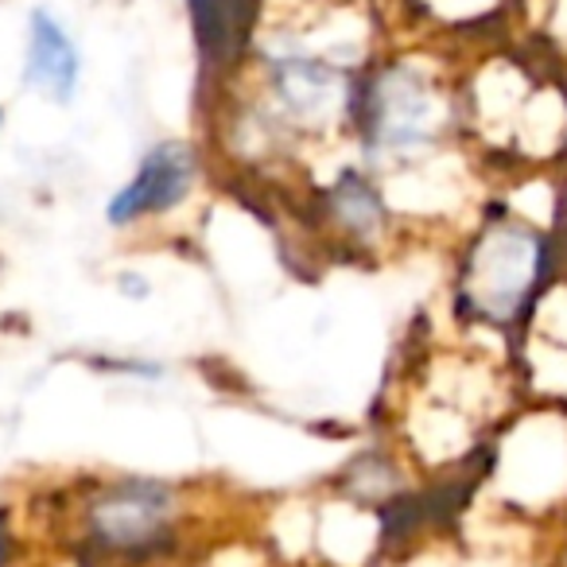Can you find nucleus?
I'll return each instance as SVG.
<instances>
[{"mask_svg": "<svg viewBox=\"0 0 567 567\" xmlns=\"http://www.w3.org/2000/svg\"><path fill=\"white\" fill-rule=\"evenodd\" d=\"M203 167V148L195 141L164 136V141L148 144L144 156L136 159L133 175L105 198V226L128 234V229L172 218L195 198Z\"/></svg>", "mask_w": 567, "mask_h": 567, "instance_id": "obj_5", "label": "nucleus"}, {"mask_svg": "<svg viewBox=\"0 0 567 567\" xmlns=\"http://www.w3.org/2000/svg\"><path fill=\"white\" fill-rule=\"evenodd\" d=\"M489 482L517 513H548L567 502V404L509 412L489 443Z\"/></svg>", "mask_w": 567, "mask_h": 567, "instance_id": "obj_4", "label": "nucleus"}, {"mask_svg": "<svg viewBox=\"0 0 567 567\" xmlns=\"http://www.w3.org/2000/svg\"><path fill=\"white\" fill-rule=\"evenodd\" d=\"M316 210L327 234L362 257L381 252L401 229V214L385 183L362 159H350L327 175V183L316 190Z\"/></svg>", "mask_w": 567, "mask_h": 567, "instance_id": "obj_6", "label": "nucleus"}, {"mask_svg": "<svg viewBox=\"0 0 567 567\" xmlns=\"http://www.w3.org/2000/svg\"><path fill=\"white\" fill-rule=\"evenodd\" d=\"M187 17L203 66L221 86L241 71L265 20V0H187Z\"/></svg>", "mask_w": 567, "mask_h": 567, "instance_id": "obj_8", "label": "nucleus"}, {"mask_svg": "<svg viewBox=\"0 0 567 567\" xmlns=\"http://www.w3.org/2000/svg\"><path fill=\"white\" fill-rule=\"evenodd\" d=\"M20 82L51 105H71L82 90V48L59 12L35 4L24 24Z\"/></svg>", "mask_w": 567, "mask_h": 567, "instance_id": "obj_7", "label": "nucleus"}, {"mask_svg": "<svg viewBox=\"0 0 567 567\" xmlns=\"http://www.w3.org/2000/svg\"><path fill=\"white\" fill-rule=\"evenodd\" d=\"M0 265H4V260H0Z\"/></svg>", "mask_w": 567, "mask_h": 567, "instance_id": "obj_14", "label": "nucleus"}, {"mask_svg": "<svg viewBox=\"0 0 567 567\" xmlns=\"http://www.w3.org/2000/svg\"><path fill=\"white\" fill-rule=\"evenodd\" d=\"M0 567H17V528L4 505H0Z\"/></svg>", "mask_w": 567, "mask_h": 567, "instance_id": "obj_11", "label": "nucleus"}, {"mask_svg": "<svg viewBox=\"0 0 567 567\" xmlns=\"http://www.w3.org/2000/svg\"><path fill=\"white\" fill-rule=\"evenodd\" d=\"M0 128H4V105H0Z\"/></svg>", "mask_w": 567, "mask_h": 567, "instance_id": "obj_13", "label": "nucleus"}, {"mask_svg": "<svg viewBox=\"0 0 567 567\" xmlns=\"http://www.w3.org/2000/svg\"><path fill=\"white\" fill-rule=\"evenodd\" d=\"M117 292L125 296V300H148L152 296V280L144 272H136V268H121L117 272Z\"/></svg>", "mask_w": 567, "mask_h": 567, "instance_id": "obj_10", "label": "nucleus"}, {"mask_svg": "<svg viewBox=\"0 0 567 567\" xmlns=\"http://www.w3.org/2000/svg\"><path fill=\"white\" fill-rule=\"evenodd\" d=\"M187 520V489L148 474L94 478L71 509L74 548L90 567L167 564L183 551Z\"/></svg>", "mask_w": 567, "mask_h": 567, "instance_id": "obj_3", "label": "nucleus"}, {"mask_svg": "<svg viewBox=\"0 0 567 567\" xmlns=\"http://www.w3.org/2000/svg\"><path fill=\"white\" fill-rule=\"evenodd\" d=\"M296 4H323V0H265V12L268 9H296Z\"/></svg>", "mask_w": 567, "mask_h": 567, "instance_id": "obj_12", "label": "nucleus"}, {"mask_svg": "<svg viewBox=\"0 0 567 567\" xmlns=\"http://www.w3.org/2000/svg\"><path fill=\"white\" fill-rule=\"evenodd\" d=\"M350 141L381 179L440 164L463 144L458 74L427 48H385L358 74Z\"/></svg>", "mask_w": 567, "mask_h": 567, "instance_id": "obj_1", "label": "nucleus"}, {"mask_svg": "<svg viewBox=\"0 0 567 567\" xmlns=\"http://www.w3.org/2000/svg\"><path fill=\"white\" fill-rule=\"evenodd\" d=\"M409 24L432 35H482L502 24L513 0H396Z\"/></svg>", "mask_w": 567, "mask_h": 567, "instance_id": "obj_9", "label": "nucleus"}, {"mask_svg": "<svg viewBox=\"0 0 567 567\" xmlns=\"http://www.w3.org/2000/svg\"><path fill=\"white\" fill-rule=\"evenodd\" d=\"M559 280L556 229L513 198H489L458 241L451 300L471 331L517 342L540 296Z\"/></svg>", "mask_w": 567, "mask_h": 567, "instance_id": "obj_2", "label": "nucleus"}]
</instances>
